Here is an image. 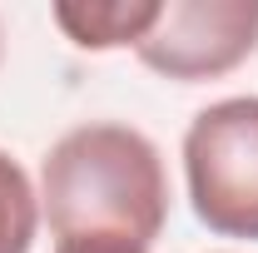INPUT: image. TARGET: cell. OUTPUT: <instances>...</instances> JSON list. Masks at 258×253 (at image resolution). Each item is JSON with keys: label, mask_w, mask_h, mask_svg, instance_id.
Instances as JSON below:
<instances>
[{"label": "cell", "mask_w": 258, "mask_h": 253, "mask_svg": "<svg viewBox=\"0 0 258 253\" xmlns=\"http://www.w3.org/2000/svg\"><path fill=\"white\" fill-rule=\"evenodd\" d=\"M40 209L60 243L109 238L149 248L169 219L164 159L129 124H80L40 164Z\"/></svg>", "instance_id": "obj_1"}, {"label": "cell", "mask_w": 258, "mask_h": 253, "mask_svg": "<svg viewBox=\"0 0 258 253\" xmlns=\"http://www.w3.org/2000/svg\"><path fill=\"white\" fill-rule=\"evenodd\" d=\"M184 179L209 233L258 238V95H233L194 114Z\"/></svg>", "instance_id": "obj_2"}, {"label": "cell", "mask_w": 258, "mask_h": 253, "mask_svg": "<svg viewBox=\"0 0 258 253\" xmlns=\"http://www.w3.org/2000/svg\"><path fill=\"white\" fill-rule=\"evenodd\" d=\"M258 50V0H164L134 55L164 80H219Z\"/></svg>", "instance_id": "obj_3"}, {"label": "cell", "mask_w": 258, "mask_h": 253, "mask_svg": "<svg viewBox=\"0 0 258 253\" xmlns=\"http://www.w3.org/2000/svg\"><path fill=\"white\" fill-rule=\"evenodd\" d=\"M164 0H104V5H75L60 0L55 5V25H60L80 50H119V45H139L154 30Z\"/></svg>", "instance_id": "obj_4"}, {"label": "cell", "mask_w": 258, "mask_h": 253, "mask_svg": "<svg viewBox=\"0 0 258 253\" xmlns=\"http://www.w3.org/2000/svg\"><path fill=\"white\" fill-rule=\"evenodd\" d=\"M40 228V199L30 189V174L0 149V253H30Z\"/></svg>", "instance_id": "obj_5"}, {"label": "cell", "mask_w": 258, "mask_h": 253, "mask_svg": "<svg viewBox=\"0 0 258 253\" xmlns=\"http://www.w3.org/2000/svg\"><path fill=\"white\" fill-rule=\"evenodd\" d=\"M55 253H149L139 243H109V238H75V243H55Z\"/></svg>", "instance_id": "obj_6"}]
</instances>
